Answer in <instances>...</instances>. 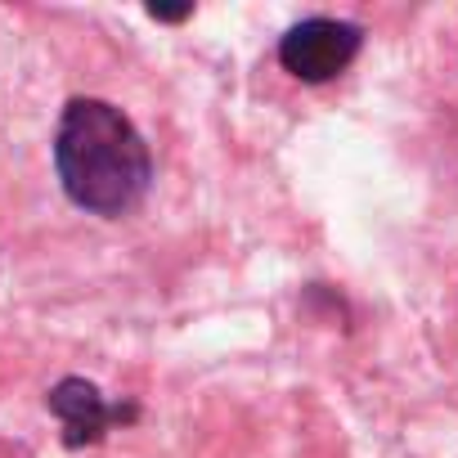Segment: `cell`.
Masks as SVG:
<instances>
[{"label": "cell", "instance_id": "1", "mask_svg": "<svg viewBox=\"0 0 458 458\" xmlns=\"http://www.w3.org/2000/svg\"><path fill=\"white\" fill-rule=\"evenodd\" d=\"M55 166L68 198L95 216H126L153 180L148 144L108 99H72L55 131Z\"/></svg>", "mask_w": 458, "mask_h": 458}, {"label": "cell", "instance_id": "2", "mask_svg": "<svg viewBox=\"0 0 458 458\" xmlns=\"http://www.w3.org/2000/svg\"><path fill=\"white\" fill-rule=\"evenodd\" d=\"M360 28L342 23V19H306L297 28H288V37L279 41V64L297 77V81H333L355 55H360Z\"/></svg>", "mask_w": 458, "mask_h": 458}, {"label": "cell", "instance_id": "3", "mask_svg": "<svg viewBox=\"0 0 458 458\" xmlns=\"http://www.w3.org/2000/svg\"><path fill=\"white\" fill-rule=\"evenodd\" d=\"M46 404H50V413L68 427V436H64V440H68L72 449L95 445L113 422L135 418V409L108 404V400L99 395V386H95V382H86V377H64V382L46 395Z\"/></svg>", "mask_w": 458, "mask_h": 458}]
</instances>
